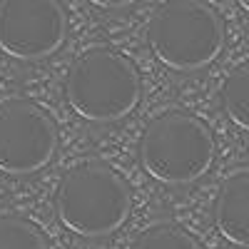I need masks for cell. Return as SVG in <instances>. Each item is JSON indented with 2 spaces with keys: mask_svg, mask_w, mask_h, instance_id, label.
I'll return each mask as SVG.
<instances>
[{
  "mask_svg": "<svg viewBox=\"0 0 249 249\" xmlns=\"http://www.w3.org/2000/svg\"><path fill=\"white\" fill-rule=\"evenodd\" d=\"M132 249H202V244L182 227L160 222L147 227L132 244Z\"/></svg>",
  "mask_w": 249,
  "mask_h": 249,
  "instance_id": "9c48e42d",
  "label": "cell"
},
{
  "mask_svg": "<svg viewBox=\"0 0 249 249\" xmlns=\"http://www.w3.org/2000/svg\"><path fill=\"white\" fill-rule=\"evenodd\" d=\"M68 18L60 0H0V50L33 62L65 43Z\"/></svg>",
  "mask_w": 249,
  "mask_h": 249,
  "instance_id": "8992f818",
  "label": "cell"
},
{
  "mask_svg": "<svg viewBox=\"0 0 249 249\" xmlns=\"http://www.w3.org/2000/svg\"><path fill=\"white\" fill-rule=\"evenodd\" d=\"M0 249H48L43 232L23 217H0Z\"/></svg>",
  "mask_w": 249,
  "mask_h": 249,
  "instance_id": "30bf717a",
  "label": "cell"
},
{
  "mask_svg": "<svg viewBox=\"0 0 249 249\" xmlns=\"http://www.w3.org/2000/svg\"><path fill=\"white\" fill-rule=\"evenodd\" d=\"M142 97L140 72L122 53L92 48L82 55L65 82L70 110L88 122H117L127 117Z\"/></svg>",
  "mask_w": 249,
  "mask_h": 249,
  "instance_id": "277c9868",
  "label": "cell"
},
{
  "mask_svg": "<svg viewBox=\"0 0 249 249\" xmlns=\"http://www.w3.org/2000/svg\"><path fill=\"white\" fill-rule=\"evenodd\" d=\"M237 5H239L244 13H249V0H237Z\"/></svg>",
  "mask_w": 249,
  "mask_h": 249,
  "instance_id": "7c38bea8",
  "label": "cell"
},
{
  "mask_svg": "<svg viewBox=\"0 0 249 249\" xmlns=\"http://www.w3.org/2000/svg\"><path fill=\"white\" fill-rule=\"evenodd\" d=\"M88 3H92V5H97V8H105V10H120V8L135 5L137 0H88Z\"/></svg>",
  "mask_w": 249,
  "mask_h": 249,
  "instance_id": "8fae6325",
  "label": "cell"
},
{
  "mask_svg": "<svg viewBox=\"0 0 249 249\" xmlns=\"http://www.w3.org/2000/svg\"><path fill=\"white\" fill-rule=\"evenodd\" d=\"M214 227L237 247L249 249V170L227 177L214 197Z\"/></svg>",
  "mask_w": 249,
  "mask_h": 249,
  "instance_id": "52a82bcc",
  "label": "cell"
},
{
  "mask_svg": "<svg viewBox=\"0 0 249 249\" xmlns=\"http://www.w3.org/2000/svg\"><path fill=\"white\" fill-rule=\"evenodd\" d=\"M219 100L230 122L237 124L239 130L249 132V60L230 72V77L222 85Z\"/></svg>",
  "mask_w": 249,
  "mask_h": 249,
  "instance_id": "ba28073f",
  "label": "cell"
},
{
  "mask_svg": "<svg viewBox=\"0 0 249 249\" xmlns=\"http://www.w3.org/2000/svg\"><path fill=\"white\" fill-rule=\"evenodd\" d=\"M57 150V130L45 110L30 100L0 105V172L33 175L50 164Z\"/></svg>",
  "mask_w": 249,
  "mask_h": 249,
  "instance_id": "5b68a950",
  "label": "cell"
},
{
  "mask_svg": "<svg viewBox=\"0 0 249 249\" xmlns=\"http://www.w3.org/2000/svg\"><path fill=\"white\" fill-rule=\"evenodd\" d=\"M214 137L210 127L184 110L157 115L140 140V164L152 179L182 187L210 172Z\"/></svg>",
  "mask_w": 249,
  "mask_h": 249,
  "instance_id": "3957f363",
  "label": "cell"
},
{
  "mask_svg": "<svg viewBox=\"0 0 249 249\" xmlns=\"http://www.w3.org/2000/svg\"><path fill=\"white\" fill-rule=\"evenodd\" d=\"M147 45L164 68L195 72L219 57L224 23L204 0H167L147 23Z\"/></svg>",
  "mask_w": 249,
  "mask_h": 249,
  "instance_id": "7a4b0ae2",
  "label": "cell"
},
{
  "mask_svg": "<svg viewBox=\"0 0 249 249\" xmlns=\"http://www.w3.org/2000/svg\"><path fill=\"white\" fill-rule=\"evenodd\" d=\"M130 190L105 162L85 160L62 175L55 190V214L77 237L100 239L117 232L130 217Z\"/></svg>",
  "mask_w": 249,
  "mask_h": 249,
  "instance_id": "6da1fadb",
  "label": "cell"
}]
</instances>
